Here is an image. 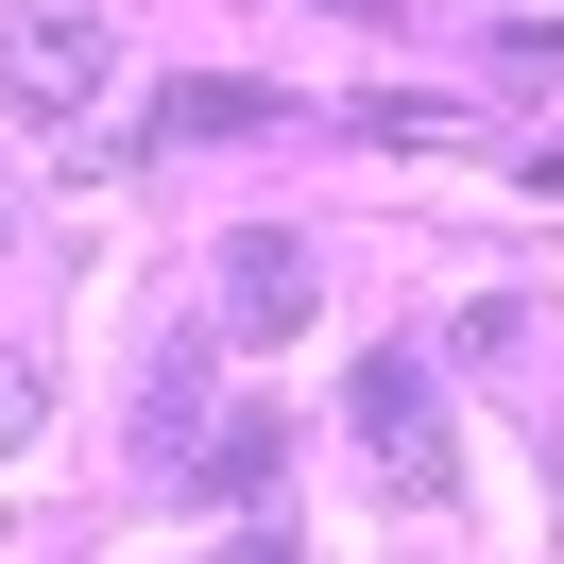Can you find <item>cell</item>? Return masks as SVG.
Listing matches in <instances>:
<instances>
[{
	"label": "cell",
	"instance_id": "1",
	"mask_svg": "<svg viewBox=\"0 0 564 564\" xmlns=\"http://www.w3.org/2000/svg\"><path fill=\"white\" fill-rule=\"evenodd\" d=\"M120 69V18L104 0H18V35H0V86H18V120H86Z\"/></svg>",
	"mask_w": 564,
	"mask_h": 564
},
{
	"label": "cell",
	"instance_id": "2",
	"mask_svg": "<svg viewBox=\"0 0 564 564\" xmlns=\"http://www.w3.org/2000/svg\"><path fill=\"white\" fill-rule=\"evenodd\" d=\"M343 411H359V462H377L393 496H445V377H427L411 343H377V359H359V393H343Z\"/></svg>",
	"mask_w": 564,
	"mask_h": 564
},
{
	"label": "cell",
	"instance_id": "3",
	"mask_svg": "<svg viewBox=\"0 0 564 564\" xmlns=\"http://www.w3.org/2000/svg\"><path fill=\"white\" fill-rule=\"evenodd\" d=\"M308 308H325V257L291 240V223H240V240H223V343H308Z\"/></svg>",
	"mask_w": 564,
	"mask_h": 564
},
{
	"label": "cell",
	"instance_id": "4",
	"mask_svg": "<svg viewBox=\"0 0 564 564\" xmlns=\"http://www.w3.org/2000/svg\"><path fill=\"white\" fill-rule=\"evenodd\" d=\"M274 86H240V69H172V86H154V138H274Z\"/></svg>",
	"mask_w": 564,
	"mask_h": 564
},
{
	"label": "cell",
	"instance_id": "5",
	"mask_svg": "<svg viewBox=\"0 0 564 564\" xmlns=\"http://www.w3.org/2000/svg\"><path fill=\"white\" fill-rule=\"evenodd\" d=\"M274 462H291V427H274V411H240V427H206V462H188V479H223V496H274Z\"/></svg>",
	"mask_w": 564,
	"mask_h": 564
},
{
	"label": "cell",
	"instance_id": "6",
	"mask_svg": "<svg viewBox=\"0 0 564 564\" xmlns=\"http://www.w3.org/2000/svg\"><path fill=\"white\" fill-rule=\"evenodd\" d=\"M35 411H52V377H35V359H18V343H0V462L35 445Z\"/></svg>",
	"mask_w": 564,
	"mask_h": 564
},
{
	"label": "cell",
	"instance_id": "7",
	"mask_svg": "<svg viewBox=\"0 0 564 564\" xmlns=\"http://www.w3.org/2000/svg\"><path fill=\"white\" fill-rule=\"evenodd\" d=\"M530 188H547V206H564V154H530Z\"/></svg>",
	"mask_w": 564,
	"mask_h": 564
},
{
	"label": "cell",
	"instance_id": "8",
	"mask_svg": "<svg viewBox=\"0 0 564 564\" xmlns=\"http://www.w3.org/2000/svg\"><path fill=\"white\" fill-rule=\"evenodd\" d=\"M325 18H393V0H325Z\"/></svg>",
	"mask_w": 564,
	"mask_h": 564
},
{
	"label": "cell",
	"instance_id": "9",
	"mask_svg": "<svg viewBox=\"0 0 564 564\" xmlns=\"http://www.w3.org/2000/svg\"><path fill=\"white\" fill-rule=\"evenodd\" d=\"M0 274H18V206H0Z\"/></svg>",
	"mask_w": 564,
	"mask_h": 564
}]
</instances>
